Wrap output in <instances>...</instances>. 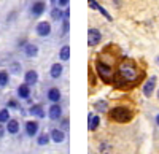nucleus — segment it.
<instances>
[{
	"label": "nucleus",
	"mask_w": 159,
	"mask_h": 154,
	"mask_svg": "<svg viewBox=\"0 0 159 154\" xmlns=\"http://www.w3.org/2000/svg\"><path fill=\"white\" fill-rule=\"evenodd\" d=\"M32 86H29L27 83H21L18 87H16V95H18V99H21V100H29L30 99V95H32V89H30Z\"/></svg>",
	"instance_id": "nucleus-9"
},
{
	"label": "nucleus",
	"mask_w": 159,
	"mask_h": 154,
	"mask_svg": "<svg viewBox=\"0 0 159 154\" xmlns=\"http://www.w3.org/2000/svg\"><path fill=\"white\" fill-rule=\"evenodd\" d=\"M156 62H157V65H159V56H157V57H156Z\"/></svg>",
	"instance_id": "nucleus-37"
},
{
	"label": "nucleus",
	"mask_w": 159,
	"mask_h": 154,
	"mask_svg": "<svg viewBox=\"0 0 159 154\" xmlns=\"http://www.w3.org/2000/svg\"><path fill=\"white\" fill-rule=\"evenodd\" d=\"M99 125H100V116L96 113H89L88 114V129L91 132H94L99 129Z\"/></svg>",
	"instance_id": "nucleus-14"
},
{
	"label": "nucleus",
	"mask_w": 159,
	"mask_h": 154,
	"mask_svg": "<svg viewBox=\"0 0 159 154\" xmlns=\"http://www.w3.org/2000/svg\"><path fill=\"white\" fill-rule=\"evenodd\" d=\"M7 108H8V110H21L19 102H18L16 99H8V100H7Z\"/></svg>",
	"instance_id": "nucleus-26"
},
{
	"label": "nucleus",
	"mask_w": 159,
	"mask_h": 154,
	"mask_svg": "<svg viewBox=\"0 0 159 154\" xmlns=\"http://www.w3.org/2000/svg\"><path fill=\"white\" fill-rule=\"evenodd\" d=\"M49 2H51V3H56V2H57V0H49Z\"/></svg>",
	"instance_id": "nucleus-36"
},
{
	"label": "nucleus",
	"mask_w": 159,
	"mask_h": 154,
	"mask_svg": "<svg viewBox=\"0 0 159 154\" xmlns=\"http://www.w3.org/2000/svg\"><path fill=\"white\" fill-rule=\"evenodd\" d=\"M46 99H48V102H51V103H57V102H61V99H62L61 89L56 87V86L49 87L46 91Z\"/></svg>",
	"instance_id": "nucleus-12"
},
{
	"label": "nucleus",
	"mask_w": 159,
	"mask_h": 154,
	"mask_svg": "<svg viewBox=\"0 0 159 154\" xmlns=\"http://www.w3.org/2000/svg\"><path fill=\"white\" fill-rule=\"evenodd\" d=\"M61 22H62V33L64 35L69 33V30H70V19L69 18H64Z\"/></svg>",
	"instance_id": "nucleus-28"
},
{
	"label": "nucleus",
	"mask_w": 159,
	"mask_h": 154,
	"mask_svg": "<svg viewBox=\"0 0 159 154\" xmlns=\"http://www.w3.org/2000/svg\"><path fill=\"white\" fill-rule=\"evenodd\" d=\"M100 42H102V33H100V30H99V29H94V27L88 29V46L94 48V46H97Z\"/></svg>",
	"instance_id": "nucleus-7"
},
{
	"label": "nucleus",
	"mask_w": 159,
	"mask_h": 154,
	"mask_svg": "<svg viewBox=\"0 0 159 154\" xmlns=\"http://www.w3.org/2000/svg\"><path fill=\"white\" fill-rule=\"evenodd\" d=\"M132 116L134 114H132V111L127 107H115L108 113V118L116 122H129L132 119Z\"/></svg>",
	"instance_id": "nucleus-3"
},
{
	"label": "nucleus",
	"mask_w": 159,
	"mask_h": 154,
	"mask_svg": "<svg viewBox=\"0 0 159 154\" xmlns=\"http://www.w3.org/2000/svg\"><path fill=\"white\" fill-rule=\"evenodd\" d=\"M62 129L64 130H69V119H64L62 121Z\"/></svg>",
	"instance_id": "nucleus-32"
},
{
	"label": "nucleus",
	"mask_w": 159,
	"mask_h": 154,
	"mask_svg": "<svg viewBox=\"0 0 159 154\" xmlns=\"http://www.w3.org/2000/svg\"><path fill=\"white\" fill-rule=\"evenodd\" d=\"M7 134V129H5V124H0V140H2Z\"/></svg>",
	"instance_id": "nucleus-31"
},
{
	"label": "nucleus",
	"mask_w": 159,
	"mask_h": 154,
	"mask_svg": "<svg viewBox=\"0 0 159 154\" xmlns=\"http://www.w3.org/2000/svg\"><path fill=\"white\" fill-rule=\"evenodd\" d=\"M48 118L51 121H61L62 119V107L59 103H51L48 108Z\"/></svg>",
	"instance_id": "nucleus-10"
},
{
	"label": "nucleus",
	"mask_w": 159,
	"mask_h": 154,
	"mask_svg": "<svg viewBox=\"0 0 159 154\" xmlns=\"http://www.w3.org/2000/svg\"><path fill=\"white\" fill-rule=\"evenodd\" d=\"M45 11H46V3L43 0H35L30 5V16L32 18H40Z\"/></svg>",
	"instance_id": "nucleus-8"
},
{
	"label": "nucleus",
	"mask_w": 159,
	"mask_h": 154,
	"mask_svg": "<svg viewBox=\"0 0 159 154\" xmlns=\"http://www.w3.org/2000/svg\"><path fill=\"white\" fill-rule=\"evenodd\" d=\"M38 72L37 70H27L24 73V83H27L29 86H35L38 83Z\"/></svg>",
	"instance_id": "nucleus-17"
},
{
	"label": "nucleus",
	"mask_w": 159,
	"mask_h": 154,
	"mask_svg": "<svg viewBox=\"0 0 159 154\" xmlns=\"http://www.w3.org/2000/svg\"><path fill=\"white\" fill-rule=\"evenodd\" d=\"M57 7H61V8H65V7H69V3H70V0H57Z\"/></svg>",
	"instance_id": "nucleus-30"
},
{
	"label": "nucleus",
	"mask_w": 159,
	"mask_h": 154,
	"mask_svg": "<svg viewBox=\"0 0 159 154\" xmlns=\"http://www.w3.org/2000/svg\"><path fill=\"white\" fill-rule=\"evenodd\" d=\"M27 113L30 114V116H34L35 119H43L48 116V111L45 110V107L42 103H32L27 110Z\"/></svg>",
	"instance_id": "nucleus-5"
},
{
	"label": "nucleus",
	"mask_w": 159,
	"mask_h": 154,
	"mask_svg": "<svg viewBox=\"0 0 159 154\" xmlns=\"http://www.w3.org/2000/svg\"><path fill=\"white\" fill-rule=\"evenodd\" d=\"M88 5H89V8L91 10H96V11H99L100 13V15L105 18V19H107V21H113V18H111V15H110V13L107 11V10H105L99 2H97V0H88Z\"/></svg>",
	"instance_id": "nucleus-11"
},
{
	"label": "nucleus",
	"mask_w": 159,
	"mask_h": 154,
	"mask_svg": "<svg viewBox=\"0 0 159 154\" xmlns=\"http://www.w3.org/2000/svg\"><path fill=\"white\" fill-rule=\"evenodd\" d=\"M24 132L25 135H27L29 138H35L40 132V122L37 119H30L24 124Z\"/></svg>",
	"instance_id": "nucleus-4"
},
{
	"label": "nucleus",
	"mask_w": 159,
	"mask_h": 154,
	"mask_svg": "<svg viewBox=\"0 0 159 154\" xmlns=\"http://www.w3.org/2000/svg\"><path fill=\"white\" fill-rule=\"evenodd\" d=\"M62 73H64V65L61 62H56V64H52L51 65V68H49V76L52 80H59L61 76H62Z\"/></svg>",
	"instance_id": "nucleus-16"
},
{
	"label": "nucleus",
	"mask_w": 159,
	"mask_h": 154,
	"mask_svg": "<svg viewBox=\"0 0 159 154\" xmlns=\"http://www.w3.org/2000/svg\"><path fill=\"white\" fill-rule=\"evenodd\" d=\"M51 32H52V27H51V22H48V21H40V22L35 25V33H37L38 37H42V38L49 37Z\"/></svg>",
	"instance_id": "nucleus-6"
},
{
	"label": "nucleus",
	"mask_w": 159,
	"mask_h": 154,
	"mask_svg": "<svg viewBox=\"0 0 159 154\" xmlns=\"http://www.w3.org/2000/svg\"><path fill=\"white\" fill-rule=\"evenodd\" d=\"M89 81H91V84H94V73H92L91 68H89Z\"/></svg>",
	"instance_id": "nucleus-33"
},
{
	"label": "nucleus",
	"mask_w": 159,
	"mask_h": 154,
	"mask_svg": "<svg viewBox=\"0 0 159 154\" xmlns=\"http://www.w3.org/2000/svg\"><path fill=\"white\" fill-rule=\"evenodd\" d=\"M11 110H8L7 107L0 110V124H7L10 119H11Z\"/></svg>",
	"instance_id": "nucleus-25"
},
{
	"label": "nucleus",
	"mask_w": 159,
	"mask_h": 154,
	"mask_svg": "<svg viewBox=\"0 0 159 154\" xmlns=\"http://www.w3.org/2000/svg\"><path fill=\"white\" fill-rule=\"evenodd\" d=\"M96 72H97V76L105 83H110L115 80V72H113L111 64L102 60L100 57H97L96 60Z\"/></svg>",
	"instance_id": "nucleus-2"
},
{
	"label": "nucleus",
	"mask_w": 159,
	"mask_h": 154,
	"mask_svg": "<svg viewBox=\"0 0 159 154\" xmlns=\"http://www.w3.org/2000/svg\"><path fill=\"white\" fill-rule=\"evenodd\" d=\"M113 2H115V5H118V7L121 5V0H113Z\"/></svg>",
	"instance_id": "nucleus-34"
},
{
	"label": "nucleus",
	"mask_w": 159,
	"mask_h": 154,
	"mask_svg": "<svg viewBox=\"0 0 159 154\" xmlns=\"http://www.w3.org/2000/svg\"><path fill=\"white\" fill-rule=\"evenodd\" d=\"M22 51H24V56L29 57V59H34V57L38 56V46L35 43H27L22 48Z\"/></svg>",
	"instance_id": "nucleus-18"
},
{
	"label": "nucleus",
	"mask_w": 159,
	"mask_h": 154,
	"mask_svg": "<svg viewBox=\"0 0 159 154\" xmlns=\"http://www.w3.org/2000/svg\"><path fill=\"white\" fill-rule=\"evenodd\" d=\"M139 80H140V72L135 67V64L130 60H123L118 65V72L115 73L113 83L116 87H127L135 84Z\"/></svg>",
	"instance_id": "nucleus-1"
},
{
	"label": "nucleus",
	"mask_w": 159,
	"mask_h": 154,
	"mask_svg": "<svg viewBox=\"0 0 159 154\" xmlns=\"http://www.w3.org/2000/svg\"><path fill=\"white\" fill-rule=\"evenodd\" d=\"M10 84V72L0 70V87H7Z\"/></svg>",
	"instance_id": "nucleus-24"
},
{
	"label": "nucleus",
	"mask_w": 159,
	"mask_h": 154,
	"mask_svg": "<svg viewBox=\"0 0 159 154\" xmlns=\"http://www.w3.org/2000/svg\"><path fill=\"white\" fill-rule=\"evenodd\" d=\"M94 110H96L99 114L107 113V111H108V102H105V100H97L96 103H94Z\"/></svg>",
	"instance_id": "nucleus-22"
},
{
	"label": "nucleus",
	"mask_w": 159,
	"mask_h": 154,
	"mask_svg": "<svg viewBox=\"0 0 159 154\" xmlns=\"http://www.w3.org/2000/svg\"><path fill=\"white\" fill-rule=\"evenodd\" d=\"M21 73V65L19 62H13L10 65V75H19Z\"/></svg>",
	"instance_id": "nucleus-27"
},
{
	"label": "nucleus",
	"mask_w": 159,
	"mask_h": 154,
	"mask_svg": "<svg viewBox=\"0 0 159 154\" xmlns=\"http://www.w3.org/2000/svg\"><path fill=\"white\" fill-rule=\"evenodd\" d=\"M110 148H111V146H110L108 143H105V142H103V143H100V151H102L103 154H108Z\"/></svg>",
	"instance_id": "nucleus-29"
},
{
	"label": "nucleus",
	"mask_w": 159,
	"mask_h": 154,
	"mask_svg": "<svg viewBox=\"0 0 159 154\" xmlns=\"http://www.w3.org/2000/svg\"><path fill=\"white\" fill-rule=\"evenodd\" d=\"M49 15H51V19L52 21H62L64 19V10L61 7H54V8L51 10Z\"/></svg>",
	"instance_id": "nucleus-23"
},
{
	"label": "nucleus",
	"mask_w": 159,
	"mask_h": 154,
	"mask_svg": "<svg viewBox=\"0 0 159 154\" xmlns=\"http://www.w3.org/2000/svg\"><path fill=\"white\" fill-rule=\"evenodd\" d=\"M70 59V46L69 45H64L59 49V60L61 62H67Z\"/></svg>",
	"instance_id": "nucleus-21"
},
{
	"label": "nucleus",
	"mask_w": 159,
	"mask_h": 154,
	"mask_svg": "<svg viewBox=\"0 0 159 154\" xmlns=\"http://www.w3.org/2000/svg\"><path fill=\"white\" fill-rule=\"evenodd\" d=\"M156 124H157V125H159V113H157V114H156Z\"/></svg>",
	"instance_id": "nucleus-35"
},
{
	"label": "nucleus",
	"mask_w": 159,
	"mask_h": 154,
	"mask_svg": "<svg viewBox=\"0 0 159 154\" xmlns=\"http://www.w3.org/2000/svg\"><path fill=\"white\" fill-rule=\"evenodd\" d=\"M49 137H51V142H54V143H62L64 140H65V132L64 129H51L49 132Z\"/></svg>",
	"instance_id": "nucleus-19"
},
{
	"label": "nucleus",
	"mask_w": 159,
	"mask_h": 154,
	"mask_svg": "<svg viewBox=\"0 0 159 154\" xmlns=\"http://www.w3.org/2000/svg\"><path fill=\"white\" fill-rule=\"evenodd\" d=\"M157 99H159V89H157Z\"/></svg>",
	"instance_id": "nucleus-38"
},
{
	"label": "nucleus",
	"mask_w": 159,
	"mask_h": 154,
	"mask_svg": "<svg viewBox=\"0 0 159 154\" xmlns=\"http://www.w3.org/2000/svg\"><path fill=\"white\" fill-rule=\"evenodd\" d=\"M154 87H156V76H150V80L145 83V86H143V95L147 99L151 97L153 92H154Z\"/></svg>",
	"instance_id": "nucleus-15"
},
{
	"label": "nucleus",
	"mask_w": 159,
	"mask_h": 154,
	"mask_svg": "<svg viewBox=\"0 0 159 154\" xmlns=\"http://www.w3.org/2000/svg\"><path fill=\"white\" fill-rule=\"evenodd\" d=\"M49 142H51V137H49V134H48V132L38 134V135L35 137V143H37L38 146H46Z\"/></svg>",
	"instance_id": "nucleus-20"
},
{
	"label": "nucleus",
	"mask_w": 159,
	"mask_h": 154,
	"mask_svg": "<svg viewBox=\"0 0 159 154\" xmlns=\"http://www.w3.org/2000/svg\"><path fill=\"white\" fill-rule=\"evenodd\" d=\"M5 129H7V134H8V135H18L19 130H21V124H19L18 119L11 118V119L5 124Z\"/></svg>",
	"instance_id": "nucleus-13"
}]
</instances>
